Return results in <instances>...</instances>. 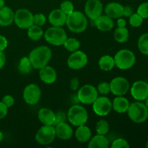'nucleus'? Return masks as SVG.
<instances>
[{
    "instance_id": "16",
    "label": "nucleus",
    "mask_w": 148,
    "mask_h": 148,
    "mask_svg": "<svg viewBox=\"0 0 148 148\" xmlns=\"http://www.w3.org/2000/svg\"><path fill=\"white\" fill-rule=\"evenodd\" d=\"M48 20L52 26L62 27L66 24V14L60 9H55L49 13Z\"/></svg>"
},
{
    "instance_id": "27",
    "label": "nucleus",
    "mask_w": 148,
    "mask_h": 148,
    "mask_svg": "<svg viewBox=\"0 0 148 148\" xmlns=\"http://www.w3.org/2000/svg\"><path fill=\"white\" fill-rule=\"evenodd\" d=\"M43 34L44 33L40 26L36 25L35 24H33L27 29V36L29 37V38L34 41L40 40L43 36Z\"/></svg>"
},
{
    "instance_id": "11",
    "label": "nucleus",
    "mask_w": 148,
    "mask_h": 148,
    "mask_svg": "<svg viewBox=\"0 0 148 148\" xmlns=\"http://www.w3.org/2000/svg\"><path fill=\"white\" fill-rule=\"evenodd\" d=\"M112 109V102L106 96H98L92 103V110L97 116H106Z\"/></svg>"
},
{
    "instance_id": "48",
    "label": "nucleus",
    "mask_w": 148,
    "mask_h": 148,
    "mask_svg": "<svg viewBox=\"0 0 148 148\" xmlns=\"http://www.w3.org/2000/svg\"><path fill=\"white\" fill-rule=\"evenodd\" d=\"M5 6V1L4 0H0V9L4 7Z\"/></svg>"
},
{
    "instance_id": "51",
    "label": "nucleus",
    "mask_w": 148,
    "mask_h": 148,
    "mask_svg": "<svg viewBox=\"0 0 148 148\" xmlns=\"http://www.w3.org/2000/svg\"><path fill=\"white\" fill-rule=\"evenodd\" d=\"M146 147H147V148H148V140H147V143H146Z\"/></svg>"
},
{
    "instance_id": "50",
    "label": "nucleus",
    "mask_w": 148,
    "mask_h": 148,
    "mask_svg": "<svg viewBox=\"0 0 148 148\" xmlns=\"http://www.w3.org/2000/svg\"><path fill=\"white\" fill-rule=\"evenodd\" d=\"M146 101V103H145V105L147 106V108H148V97L147 98V99L145 100Z\"/></svg>"
},
{
    "instance_id": "44",
    "label": "nucleus",
    "mask_w": 148,
    "mask_h": 148,
    "mask_svg": "<svg viewBox=\"0 0 148 148\" xmlns=\"http://www.w3.org/2000/svg\"><path fill=\"white\" fill-rule=\"evenodd\" d=\"M133 9L130 6H125L124 7V14L123 16L126 17H130L133 14Z\"/></svg>"
},
{
    "instance_id": "13",
    "label": "nucleus",
    "mask_w": 148,
    "mask_h": 148,
    "mask_svg": "<svg viewBox=\"0 0 148 148\" xmlns=\"http://www.w3.org/2000/svg\"><path fill=\"white\" fill-rule=\"evenodd\" d=\"M110 84L111 92L116 96L124 95L130 89L129 81L123 77H116L111 79Z\"/></svg>"
},
{
    "instance_id": "32",
    "label": "nucleus",
    "mask_w": 148,
    "mask_h": 148,
    "mask_svg": "<svg viewBox=\"0 0 148 148\" xmlns=\"http://www.w3.org/2000/svg\"><path fill=\"white\" fill-rule=\"evenodd\" d=\"M95 131L97 134L106 135L109 132V124L106 120L101 119L97 122L95 126Z\"/></svg>"
},
{
    "instance_id": "40",
    "label": "nucleus",
    "mask_w": 148,
    "mask_h": 148,
    "mask_svg": "<svg viewBox=\"0 0 148 148\" xmlns=\"http://www.w3.org/2000/svg\"><path fill=\"white\" fill-rule=\"evenodd\" d=\"M1 101L5 104V106L8 108L12 106L14 104V98H13L12 95H4V96L3 97Z\"/></svg>"
},
{
    "instance_id": "9",
    "label": "nucleus",
    "mask_w": 148,
    "mask_h": 148,
    "mask_svg": "<svg viewBox=\"0 0 148 148\" xmlns=\"http://www.w3.org/2000/svg\"><path fill=\"white\" fill-rule=\"evenodd\" d=\"M14 23L21 29H28L34 24L33 14L27 9H19L14 13Z\"/></svg>"
},
{
    "instance_id": "33",
    "label": "nucleus",
    "mask_w": 148,
    "mask_h": 148,
    "mask_svg": "<svg viewBox=\"0 0 148 148\" xmlns=\"http://www.w3.org/2000/svg\"><path fill=\"white\" fill-rule=\"evenodd\" d=\"M144 19L137 13H133L130 17V24L134 27H138L142 25Z\"/></svg>"
},
{
    "instance_id": "21",
    "label": "nucleus",
    "mask_w": 148,
    "mask_h": 148,
    "mask_svg": "<svg viewBox=\"0 0 148 148\" xmlns=\"http://www.w3.org/2000/svg\"><path fill=\"white\" fill-rule=\"evenodd\" d=\"M14 12L10 7L4 6L0 9V25L7 27L14 22Z\"/></svg>"
},
{
    "instance_id": "39",
    "label": "nucleus",
    "mask_w": 148,
    "mask_h": 148,
    "mask_svg": "<svg viewBox=\"0 0 148 148\" xmlns=\"http://www.w3.org/2000/svg\"><path fill=\"white\" fill-rule=\"evenodd\" d=\"M55 121L53 123V126H56V124H59L62 122H65L66 120V113L64 111H58L57 113H55Z\"/></svg>"
},
{
    "instance_id": "6",
    "label": "nucleus",
    "mask_w": 148,
    "mask_h": 148,
    "mask_svg": "<svg viewBox=\"0 0 148 148\" xmlns=\"http://www.w3.org/2000/svg\"><path fill=\"white\" fill-rule=\"evenodd\" d=\"M46 41L53 46H62L67 38V34L62 27L53 26L46 30L43 34Z\"/></svg>"
},
{
    "instance_id": "36",
    "label": "nucleus",
    "mask_w": 148,
    "mask_h": 148,
    "mask_svg": "<svg viewBox=\"0 0 148 148\" xmlns=\"http://www.w3.org/2000/svg\"><path fill=\"white\" fill-rule=\"evenodd\" d=\"M137 14H140L143 19L148 18V2H143L140 4L137 8Z\"/></svg>"
},
{
    "instance_id": "3",
    "label": "nucleus",
    "mask_w": 148,
    "mask_h": 148,
    "mask_svg": "<svg viewBox=\"0 0 148 148\" xmlns=\"http://www.w3.org/2000/svg\"><path fill=\"white\" fill-rule=\"evenodd\" d=\"M128 116L133 122L141 124L145 122L148 119V108L143 103L137 101L132 103L127 110Z\"/></svg>"
},
{
    "instance_id": "28",
    "label": "nucleus",
    "mask_w": 148,
    "mask_h": 148,
    "mask_svg": "<svg viewBox=\"0 0 148 148\" xmlns=\"http://www.w3.org/2000/svg\"><path fill=\"white\" fill-rule=\"evenodd\" d=\"M33 66L28 56H23L20 60L18 64V71L22 75H28L32 72Z\"/></svg>"
},
{
    "instance_id": "14",
    "label": "nucleus",
    "mask_w": 148,
    "mask_h": 148,
    "mask_svg": "<svg viewBox=\"0 0 148 148\" xmlns=\"http://www.w3.org/2000/svg\"><path fill=\"white\" fill-rule=\"evenodd\" d=\"M103 6L100 0H88L85 5V12L87 17L94 21L102 14Z\"/></svg>"
},
{
    "instance_id": "37",
    "label": "nucleus",
    "mask_w": 148,
    "mask_h": 148,
    "mask_svg": "<svg viewBox=\"0 0 148 148\" xmlns=\"http://www.w3.org/2000/svg\"><path fill=\"white\" fill-rule=\"evenodd\" d=\"M97 90L101 95H107L111 92L110 84L107 82H103L98 84L97 87Z\"/></svg>"
},
{
    "instance_id": "18",
    "label": "nucleus",
    "mask_w": 148,
    "mask_h": 148,
    "mask_svg": "<svg viewBox=\"0 0 148 148\" xmlns=\"http://www.w3.org/2000/svg\"><path fill=\"white\" fill-rule=\"evenodd\" d=\"M54 127L56 137L62 140H68L72 138L73 135V130L66 121L59 123Z\"/></svg>"
},
{
    "instance_id": "47",
    "label": "nucleus",
    "mask_w": 148,
    "mask_h": 148,
    "mask_svg": "<svg viewBox=\"0 0 148 148\" xmlns=\"http://www.w3.org/2000/svg\"><path fill=\"white\" fill-rule=\"evenodd\" d=\"M71 101H72V103H73V105H75V104H78V103H80L79 102V99H78L77 94H75V95H72V98H71Z\"/></svg>"
},
{
    "instance_id": "30",
    "label": "nucleus",
    "mask_w": 148,
    "mask_h": 148,
    "mask_svg": "<svg viewBox=\"0 0 148 148\" xmlns=\"http://www.w3.org/2000/svg\"><path fill=\"white\" fill-rule=\"evenodd\" d=\"M80 45V42L77 38H67L66 40H65L63 46H64V48L68 51L74 52L79 50Z\"/></svg>"
},
{
    "instance_id": "7",
    "label": "nucleus",
    "mask_w": 148,
    "mask_h": 148,
    "mask_svg": "<svg viewBox=\"0 0 148 148\" xmlns=\"http://www.w3.org/2000/svg\"><path fill=\"white\" fill-rule=\"evenodd\" d=\"M56 137L53 125H43L38 130L36 134V142L42 145H48L54 141Z\"/></svg>"
},
{
    "instance_id": "31",
    "label": "nucleus",
    "mask_w": 148,
    "mask_h": 148,
    "mask_svg": "<svg viewBox=\"0 0 148 148\" xmlns=\"http://www.w3.org/2000/svg\"><path fill=\"white\" fill-rule=\"evenodd\" d=\"M137 46L143 54L148 56V33L141 35L138 39Z\"/></svg>"
},
{
    "instance_id": "22",
    "label": "nucleus",
    "mask_w": 148,
    "mask_h": 148,
    "mask_svg": "<svg viewBox=\"0 0 148 148\" xmlns=\"http://www.w3.org/2000/svg\"><path fill=\"white\" fill-rule=\"evenodd\" d=\"M55 113L49 108H42L38 113V117L44 125H53L55 121Z\"/></svg>"
},
{
    "instance_id": "23",
    "label": "nucleus",
    "mask_w": 148,
    "mask_h": 148,
    "mask_svg": "<svg viewBox=\"0 0 148 148\" xmlns=\"http://www.w3.org/2000/svg\"><path fill=\"white\" fill-rule=\"evenodd\" d=\"M130 103L128 99L121 96H116L112 101V108L119 114H124L128 110Z\"/></svg>"
},
{
    "instance_id": "49",
    "label": "nucleus",
    "mask_w": 148,
    "mask_h": 148,
    "mask_svg": "<svg viewBox=\"0 0 148 148\" xmlns=\"http://www.w3.org/2000/svg\"><path fill=\"white\" fill-rule=\"evenodd\" d=\"M3 138H4V135H3L2 132H1V130H0V143H1V142H2Z\"/></svg>"
},
{
    "instance_id": "5",
    "label": "nucleus",
    "mask_w": 148,
    "mask_h": 148,
    "mask_svg": "<svg viewBox=\"0 0 148 148\" xmlns=\"http://www.w3.org/2000/svg\"><path fill=\"white\" fill-rule=\"evenodd\" d=\"M115 66L121 70H126L132 67L136 62V56L129 49H121L114 56Z\"/></svg>"
},
{
    "instance_id": "45",
    "label": "nucleus",
    "mask_w": 148,
    "mask_h": 148,
    "mask_svg": "<svg viewBox=\"0 0 148 148\" xmlns=\"http://www.w3.org/2000/svg\"><path fill=\"white\" fill-rule=\"evenodd\" d=\"M6 63V56L4 52L0 51V69H2Z\"/></svg>"
},
{
    "instance_id": "20",
    "label": "nucleus",
    "mask_w": 148,
    "mask_h": 148,
    "mask_svg": "<svg viewBox=\"0 0 148 148\" xmlns=\"http://www.w3.org/2000/svg\"><path fill=\"white\" fill-rule=\"evenodd\" d=\"M94 23L98 30L103 32L110 31L114 27V22L113 19L107 16L106 14H101L96 20H94Z\"/></svg>"
},
{
    "instance_id": "29",
    "label": "nucleus",
    "mask_w": 148,
    "mask_h": 148,
    "mask_svg": "<svg viewBox=\"0 0 148 148\" xmlns=\"http://www.w3.org/2000/svg\"><path fill=\"white\" fill-rule=\"evenodd\" d=\"M114 39L116 42L119 43H125L128 40L130 34H129L128 29L126 27H117L114 33Z\"/></svg>"
},
{
    "instance_id": "2",
    "label": "nucleus",
    "mask_w": 148,
    "mask_h": 148,
    "mask_svg": "<svg viewBox=\"0 0 148 148\" xmlns=\"http://www.w3.org/2000/svg\"><path fill=\"white\" fill-rule=\"evenodd\" d=\"M66 25L70 31L80 33L85 31L88 27V20L85 14L79 11L74 10L66 15Z\"/></svg>"
},
{
    "instance_id": "25",
    "label": "nucleus",
    "mask_w": 148,
    "mask_h": 148,
    "mask_svg": "<svg viewBox=\"0 0 148 148\" xmlns=\"http://www.w3.org/2000/svg\"><path fill=\"white\" fill-rule=\"evenodd\" d=\"M109 146V140L105 135L97 134L90 138L88 143L89 148H107Z\"/></svg>"
},
{
    "instance_id": "19",
    "label": "nucleus",
    "mask_w": 148,
    "mask_h": 148,
    "mask_svg": "<svg viewBox=\"0 0 148 148\" xmlns=\"http://www.w3.org/2000/svg\"><path fill=\"white\" fill-rule=\"evenodd\" d=\"M39 70V77L42 82L46 84H52L56 82L57 74L54 68L46 65Z\"/></svg>"
},
{
    "instance_id": "12",
    "label": "nucleus",
    "mask_w": 148,
    "mask_h": 148,
    "mask_svg": "<svg viewBox=\"0 0 148 148\" xmlns=\"http://www.w3.org/2000/svg\"><path fill=\"white\" fill-rule=\"evenodd\" d=\"M88 62V59L86 53L82 51L77 50L72 52L70 56L68 57L67 65L70 69L79 70L85 67Z\"/></svg>"
},
{
    "instance_id": "41",
    "label": "nucleus",
    "mask_w": 148,
    "mask_h": 148,
    "mask_svg": "<svg viewBox=\"0 0 148 148\" xmlns=\"http://www.w3.org/2000/svg\"><path fill=\"white\" fill-rule=\"evenodd\" d=\"M8 114V108L5 106V104L0 101V120L4 119Z\"/></svg>"
},
{
    "instance_id": "4",
    "label": "nucleus",
    "mask_w": 148,
    "mask_h": 148,
    "mask_svg": "<svg viewBox=\"0 0 148 148\" xmlns=\"http://www.w3.org/2000/svg\"><path fill=\"white\" fill-rule=\"evenodd\" d=\"M69 123L75 127L84 125L88 119V114L85 108L79 104L72 105L67 113Z\"/></svg>"
},
{
    "instance_id": "17",
    "label": "nucleus",
    "mask_w": 148,
    "mask_h": 148,
    "mask_svg": "<svg viewBox=\"0 0 148 148\" xmlns=\"http://www.w3.org/2000/svg\"><path fill=\"white\" fill-rule=\"evenodd\" d=\"M104 12L112 19H118L123 17L124 6L118 2H110L104 8Z\"/></svg>"
},
{
    "instance_id": "43",
    "label": "nucleus",
    "mask_w": 148,
    "mask_h": 148,
    "mask_svg": "<svg viewBox=\"0 0 148 148\" xmlns=\"http://www.w3.org/2000/svg\"><path fill=\"white\" fill-rule=\"evenodd\" d=\"M7 45H8V41L5 36L0 35V51H4L7 47Z\"/></svg>"
},
{
    "instance_id": "38",
    "label": "nucleus",
    "mask_w": 148,
    "mask_h": 148,
    "mask_svg": "<svg viewBox=\"0 0 148 148\" xmlns=\"http://www.w3.org/2000/svg\"><path fill=\"white\" fill-rule=\"evenodd\" d=\"M33 23L38 26H43L46 23V17L42 13H38L33 15Z\"/></svg>"
},
{
    "instance_id": "46",
    "label": "nucleus",
    "mask_w": 148,
    "mask_h": 148,
    "mask_svg": "<svg viewBox=\"0 0 148 148\" xmlns=\"http://www.w3.org/2000/svg\"><path fill=\"white\" fill-rule=\"evenodd\" d=\"M126 25H127V22L123 18H118V20H117V26L119 27H126Z\"/></svg>"
},
{
    "instance_id": "24",
    "label": "nucleus",
    "mask_w": 148,
    "mask_h": 148,
    "mask_svg": "<svg viewBox=\"0 0 148 148\" xmlns=\"http://www.w3.org/2000/svg\"><path fill=\"white\" fill-rule=\"evenodd\" d=\"M75 135L79 143H85L89 142V140H90L92 132H91L90 129L84 124V125L77 127V129L75 131Z\"/></svg>"
},
{
    "instance_id": "15",
    "label": "nucleus",
    "mask_w": 148,
    "mask_h": 148,
    "mask_svg": "<svg viewBox=\"0 0 148 148\" xmlns=\"http://www.w3.org/2000/svg\"><path fill=\"white\" fill-rule=\"evenodd\" d=\"M130 92L136 101H145L148 97V83L143 80L136 81L132 85Z\"/></svg>"
},
{
    "instance_id": "8",
    "label": "nucleus",
    "mask_w": 148,
    "mask_h": 148,
    "mask_svg": "<svg viewBox=\"0 0 148 148\" xmlns=\"http://www.w3.org/2000/svg\"><path fill=\"white\" fill-rule=\"evenodd\" d=\"M77 98L79 102L85 105L92 104L98 97L97 88L91 85H85L77 90Z\"/></svg>"
},
{
    "instance_id": "26",
    "label": "nucleus",
    "mask_w": 148,
    "mask_h": 148,
    "mask_svg": "<svg viewBox=\"0 0 148 148\" xmlns=\"http://www.w3.org/2000/svg\"><path fill=\"white\" fill-rule=\"evenodd\" d=\"M98 65L101 70L106 72L111 71L115 66L114 58L110 55H104L100 58L98 61Z\"/></svg>"
},
{
    "instance_id": "1",
    "label": "nucleus",
    "mask_w": 148,
    "mask_h": 148,
    "mask_svg": "<svg viewBox=\"0 0 148 148\" xmlns=\"http://www.w3.org/2000/svg\"><path fill=\"white\" fill-rule=\"evenodd\" d=\"M52 56L50 48L46 46H40L33 49L29 53L28 58L35 69H40L48 65Z\"/></svg>"
},
{
    "instance_id": "35",
    "label": "nucleus",
    "mask_w": 148,
    "mask_h": 148,
    "mask_svg": "<svg viewBox=\"0 0 148 148\" xmlns=\"http://www.w3.org/2000/svg\"><path fill=\"white\" fill-rule=\"evenodd\" d=\"M111 148H129L130 147L129 143L123 138H118L113 141Z\"/></svg>"
},
{
    "instance_id": "42",
    "label": "nucleus",
    "mask_w": 148,
    "mask_h": 148,
    "mask_svg": "<svg viewBox=\"0 0 148 148\" xmlns=\"http://www.w3.org/2000/svg\"><path fill=\"white\" fill-rule=\"evenodd\" d=\"M79 79L77 77H73L70 81V84H69V87H70V89L73 91L77 90L78 88H79Z\"/></svg>"
},
{
    "instance_id": "34",
    "label": "nucleus",
    "mask_w": 148,
    "mask_h": 148,
    "mask_svg": "<svg viewBox=\"0 0 148 148\" xmlns=\"http://www.w3.org/2000/svg\"><path fill=\"white\" fill-rule=\"evenodd\" d=\"M60 10L63 12L64 13L68 15L71 14L74 11V4L72 2L69 0H65L62 1L60 4Z\"/></svg>"
},
{
    "instance_id": "10",
    "label": "nucleus",
    "mask_w": 148,
    "mask_h": 148,
    "mask_svg": "<svg viewBox=\"0 0 148 148\" xmlns=\"http://www.w3.org/2000/svg\"><path fill=\"white\" fill-rule=\"evenodd\" d=\"M23 99L28 105H36L40 101L41 97V90L36 84L31 83L27 85L23 90Z\"/></svg>"
}]
</instances>
